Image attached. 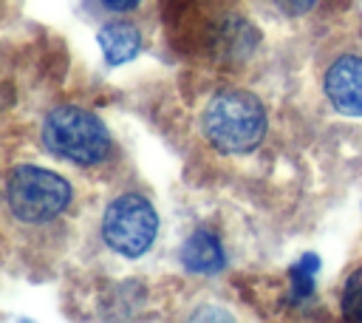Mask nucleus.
<instances>
[{
	"label": "nucleus",
	"mask_w": 362,
	"mask_h": 323,
	"mask_svg": "<svg viewBox=\"0 0 362 323\" xmlns=\"http://www.w3.org/2000/svg\"><path fill=\"white\" fill-rule=\"evenodd\" d=\"M201 130L221 153H249L266 136V108L249 91H218L204 108Z\"/></svg>",
	"instance_id": "obj_1"
},
{
	"label": "nucleus",
	"mask_w": 362,
	"mask_h": 323,
	"mask_svg": "<svg viewBox=\"0 0 362 323\" xmlns=\"http://www.w3.org/2000/svg\"><path fill=\"white\" fill-rule=\"evenodd\" d=\"M42 144L54 156L93 167L113 153V142L102 119L79 105H57L42 119Z\"/></svg>",
	"instance_id": "obj_2"
},
{
	"label": "nucleus",
	"mask_w": 362,
	"mask_h": 323,
	"mask_svg": "<svg viewBox=\"0 0 362 323\" xmlns=\"http://www.w3.org/2000/svg\"><path fill=\"white\" fill-rule=\"evenodd\" d=\"M74 198L71 184L45 167L20 164L6 178V204L8 212L23 224H45L68 210Z\"/></svg>",
	"instance_id": "obj_3"
},
{
	"label": "nucleus",
	"mask_w": 362,
	"mask_h": 323,
	"mask_svg": "<svg viewBox=\"0 0 362 323\" xmlns=\"http://www.w3.org/2000/svg\"><path fill=\"white\" fill-rule=\"evenodd\" d=\"M156 232H158V215L153 204L139 193H122L107 204L102 215L105 244L124 258L144 255L156 241Z\"/></svg>",
	"instance_id": "obj_4"
},
{
	"label": "nucleus",
	"mask_w": 362,
	"mask_h": 323,
	"mask_svg": "<svg viewBox=\"0 0 362 323\" xmlns=\"http://www.w3.org/2000/svg\"><path fill=\"white\" fill-rule=\"evenodd\" d=\"M322 94L334 110L362 116V54H337L322 71Z\"/></svg>",
	"instance_id": "obj_5"
},
{
	"label": "nucleus",
	"mask_w": 362,
	"mask_h": 323,
	"mask_svg": "<svg viewBox=\"0 0 362 323\" xmlns=\"http://www.w3.org/2000/svg\"><path fill=\"white\" fill-rule=\"evenodd\" d=\"M181 264L189 272H198V275L218 272L226 264V255H223V246H221L218 235H212L209 230H195L181 246Z\"/></svg>",
	"instance_id": "obj_6"
},
{
	"label": "nucleus",
	"mask_w": 362,
	"mask_h": 323,
	"mask_svg": "<svg viewBox=\"0 0 362 323\" xmlns=\"http://www.w3.org/2000/svg\"><path fill=\"white\" fill-rule=\"evenodd\" d=\"M99 45H102V54L110 65H122L127 60H133L141 48V34L133 23H107L99 28Z\"/></svg>",
	"instance_id": "obj_7"
},
{
	"label": "nucleus",
	"mask_w": 362,
	"mask_h": 323,
	"mask_svg": "<svg viewBox=\"0 0 362 323\" xmlns=\"http://www.w3.org/2000/svg\"><path fill=\"white\" fill-rule=\"evenodd\" d=\"M339 309L345 320H356L362 323V266L354 269L342 286V298H339Z\"/></svg>",
	"instance_id": "obj_8"
},
{
	"label": "nucleus",
	"mask_w": 362,
	"mask_h": 323,
	"mask_svg": "<svg viewBox=\"0 0 362 323\" xmlns=\"http://www.w3.org/2000/svg\"><path fill=\"white\" fill-rule=\"evenodd\" d=\"M314 272H317V258H314V255L303 258V261L291 269V280H294V295H297V298H303V295H308V292H311Z\"/></svg>",
	"instance_id": "obj_9"
},
{
	"label": "nucleus",
	"mask_w": 362,
	"mask_h": 323,
	"mask_svg": "<svg viewBox=\"0 0 362 323\" xmlns=\"http://www.w3.org/2000/svg\"><path fill=\"white\" fill-rule=\"evenodd\" d=\"M274 3V8H280L286 17H303V14H308L314 6H317V0H272Z\"/></svg>",
	"instance_id": "obj_10"
},
{
	"label": "nucleus",
	"mask_w": 362,
	"mask_h": 323,
	"mask_svg": "<svg viewBox=\"0 0 362 323\" xmlns=\"http://www.w3.org/2000/svg\"><path fill=\"white\" fill-rule=\"evenodd\" d=\"M99 3H102L107 11H133L141 0H99Z\"/></svg>",
	"instance_id": "obj_11"
}]
</instances>
